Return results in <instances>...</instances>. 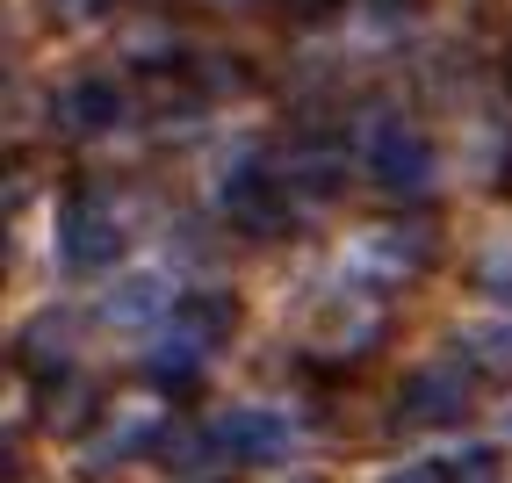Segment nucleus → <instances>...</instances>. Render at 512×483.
Listing matches in <instances>:
<instances>
[{
	"label": "nucleus",
	"mask_w": 512,
	"mask_h": 483,
	"mask_svg": "<svg viewBox=\"0 0 512 483\" xmlns=\"http://www.w3.org/2000/svg\"><path fill=\"white\" fill-rule=\"evenodd\" d=\"M210 433H217V455L253 462V469H267V462L289 455V419H282V411H267V404H231V411H217Z\"/></svg>",
	"instance_id": "obj_4"
},
{
	"label": "nucleus",
	"mask_w": 512,
	"mask_h": 483,
	"mask_svg": "<svg viewBox=\"0 0 512 483\" xmlns=\"http://www.w3.org/2000/svg\"><path fill=\"white\" fill-rule=\"evenodd\" d=\"M231 325H238L231 296H188V303H174V318H166V339H181V347H195V354H217L231 339Z\"/></svg>",
	"instance_id": "obj_7"
},
{
	"label": "nucleus",
	"mask_w": 512,
	"mask_h": 483,
	"mask_svg": "<svg viewBox=\"0 0 512 483\" xmlns=\"http://www.w3.org/2000/svg\"><path fill=\"white\" fill-rule=\"evenodd\" d=\"M361 253H368V267H375V274H412V267H426V260H433V224H426V217L390 224V231H375Z\"/></svg>",
	"instance_id": "obj_11"
},
{
	"label": "nucleus",
	"mask_w": 512,
	"mask_h": 483,
	"mask_svg": "<svg viewBox=\"0 0 512 483\" xmlns=\"http://www.w3.org/2000/svg\"><path fill=\"white\" fill-rule=\"evenodd\" d=\"M275 174H282L303 202H318V195H339V188H347V152L325 145V137H311V145H296Z\"/></svg>",
	"instance_id": "obj_9"
},
{
	"label": "nucleus",
	"mask_w": 512,
	"mask_h": 483,
	"mask_svg": "<svg viewBox=\"0 0 512 483\" xmlns=\"http://www.w3.org/2000/svg\"><path fill=\"white\" fill-rule=\"evenodd\" d=\"M476 282H484L491 296H498V289H512V246H491L484 260H476Z\"/></svg>",
	"instance_id": "obj_14"
},
{
	"label": "nucleus",
	"mask_w": 512,
	"mask_h": 483,
	"mask_svg": "<svg viewBox=\"0 0 512 483\" xmlns=\"http://www.w3.org/2000/svg\"><path fill=\"white\" fill-rule=\"evenodd\" d=\"M368 8L383 15V22H412V15H419V0H368Z\"/></svg>",
	"instance_id": "obj_17"
},
{
	"label": "nucleus",
	"mask_w": 512,
	"mask_h": 483,
	"mask_svg": "<svg viewBox=\"0 0 512 483\" xmlns=\"http://www.w3.org/2000/svg\"><path fill=\"white\" fill-rule=\"evenodd\" d=\"M469 404H476V368L469 361H426V368L404 375V390H397V426L404 433L455 426V419H469Z\"/></svg>",
	"instance_id": "obj_1"
},
{
	"label": "nucleus",
	"mask_w": 512,
	"mask_h": 483,
	"mask_svg": "<svg viewBox=\"0 0 512 483\" xmlns=\"http://www.w3.org/2000/svg\"><path fill=\"white\" fill-rule=\"evenodd\" d=\"M51 116H58L65 137H101V130H116V123H123V87H116V80H101V73H73V80L58 87Z\"/></svg>",
	"instance_id": "obj_6"
},
{
	"label": "nucleus",
	"mask_w": 512,
	"mask_h": 483,
	"mask_svg": "<svg viewBox=\"0 0 512 483\" xmlns=\"http://www.w3.org/2000/svg\"><path fill=\"white\" fill-rule=\"evenodd\" d=\"M383 483H448V462H404V469H390Z\"/></svg>",
	"instance_id": "obj_16"
},
{
	"label": "nucleus",
	"mask_w": 512,
	"mask_h": 483,
	"mask_svg": "<svg viewBox=\"0 0 512 483\" xmlns=\"http://www.w3.org/2000/svg\"><path fill=\"white\" fill-rule=\"evenodd\" d=\"M375 332H383V310H375L368 296H332L325 318H318V347L339 361V354H361Z\"/></svg>",
	"instance_id": "obj_10"
},
{
	"label": "nucleus",
	"mask_w": 512,
	"mask_h": 483,
	"mask_svg": "<svg viewBox=\"0 0 512 483\" xmlns=\"http://www.w3.org/2000/svg\"><path fill=\"white\" fill-rule=\"evenodd\" d=\"M217 202L246 238H289L296 231V188L282 174H267V166H238Z\"/></svg>",
	"instance_id": "obj_2"
},
{
	"label": "nucleus",
	"mask_w": 512,
	"mask_h": 483,
	"mask_svg": "<svg viewBox=\"0 0 512 483\" xmlns=\"http://www.w3.org/2000/svg\"><path fill=\"white\" fill-rule=\"evenodd\" d=\"M195 368H202V354L181 347V339H166V347L145 361V383L152 390H195Z\"/></svg>",
	"instance_id": "obj_13"
},
{
	"label": "nucleus",
	"mask_w": 512,
	"mask_h": 483,
	"mask_svg": "<svg viewBox=\"0 0 512 483\" xmlns=\"http://www.w3.org/2000/svg\"><path fill=\"white\" fill-rule=\"evenodd\" d=\"M368 166H375V181H383L390 195H426V181H433V145L412 130V123H375V137H368Z\"/></svg>",
	"instance_id": "obj_5"
},
{
	"label": "nucleus",
	"mask_w": 512,
	"mask_h": 483,
	"mask_svg": "<svg viewBox=\"0 0 512 483\" xmlns=\"http://www.w3.org/2000/svg\"><path fill=\"white\" fill-rule=\"evenodd\" d=\"M347 0H282V15L296 22V29H318V22H332Z\"/></svg>",
	"instance_id": "obj_15"
},
{
	"label": "nucleus",
	"mask_w": 512,
	"mask_h": 483,
	"mask_svg": "<svg viewBox=\"0 0 512 483\" xmlns=\"http://www.w3.org/2000/svg\"><path fill=\"white\" fill-rule=\"evenodd\" d=\"M101 318H109L116 332L166 325V318H174V296H166V282H159V274H130V282H116L109 296H101Z\"/></svg>",
	"instance_id": "obj_8"
},
{
	"label": "nucleus",
	"mask_w": 512,
	"mask_h": 483,
	"mask_svg": "<svg viewBox=\"0 0 512 483\" xmlns=\"http://www.w3.org/2000/svg\"><path fill=\"white\" fill-rule=\"evenodd\" d=\"M116 253H123V231L101 202L80 195L58 210V267L65 274H101V267H116Z\"/></svg>",
	"instance_id": "obj_3"
},
{
	"label": "nucleus",
	"mask_w": 512,
	"mask_h": 483,
	"mask_svg": "<svg viewBox=\"0 0 512 483\" xmlns=\"http://www.w3.org/2000/svg\"><path fill=\"white\" fill-rule=\"evenodd\" d=\"M123 58L130 65H174L181 58V37H174V29H166V22H123Z\"/></svg>",
	"instance_id": "obj_12"
}]
</instances>
